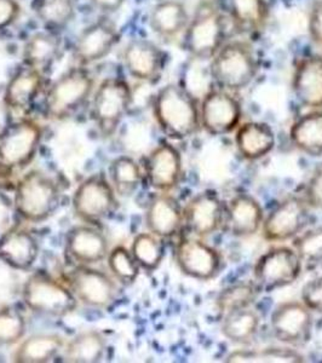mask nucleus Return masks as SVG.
<instances>
[{"mask_svg": "<svg viewBox=\"0 0 322 363\" xmlns=\"http://www.w3.org/2000/svg\"><path fill=\"white\" fill-rule=\"evenodd\" d=\"M153 116L161 131L171 140H188L201 128L198 99L182 84H167L157 91Z\"/></svg>", "mask_w": 322, "mask_h": 363, "instance_id": "nucleus-1", "label": "nucleus"}, {"mask_svg": "<svg viewBox=\"0 0 322 363\" xmlns=\"http://www.w3.org/2000/svg\"><path fill=\"white\" fill-rule=\"evenodd\" d=\"M260 57L246 40H229L210 61V77L216 87L239 92L250 86L260 72Z\"/></svg>", "mask_w": 322, "mask_h": 363, "instance_id": "nucleus-2", "label": "nucleus"}, {"mask_svg": "<svg viewBox=\"0 0 322 363\" xmlns=\"http://www.w3.org/2000/svg\"><path fill=\"white\" fill-rule=\"evenodd\" d=\"M182 37L183 50L190 57L210 62L227 43L224 13L215 4L204 3L190 16Z\"/></svg>", "mask_w": 322, "mask_h": 363, "instance_id": "nucleus-3", "label": "nucleus"}, {"mask_svg": "<svg viewBox=\"0 0 322 363\" xmlns=\"http://www.w3.org/2000/svg\"><path fill=\"white\" fill-rule=\"evenodd\" d=\"M61 203V190L49 174L33 169L17 182L13 207L27 222L40 223L54 215Z\"/></svg>", "mask_w": 322, "mask_h": 363, "instance_id": "nucleus-4", "label": "nucleus"}, {"mask_svg": "<svg viewBox=\"0 0 322 363\" xmlns=\"http://www.w3.org/2000/svg\"><path fill=\"white\" fill-rule=\"evenodd\" d=\"M95 89V79L87 67H73L50 85L44 99V114L51 120H65L78 112Z\"/></svg>", "mask_w": 322, "mask_h": 363, "instance_id": "nucleus-5", "label": "nucleus"}, {"mask_svg": "<svg viewBox=\"0 0 322 363\" xmlns=\"http://www.w3.org/2000/svg\"><path fill=\"white\" fill-rule=\"evenodd\" d=\"M22 299L32 313L49 318L73 314L79 304L67 284L43 272H35L27 279L22 289Z\"/></svg>", "mask_w": 322, "mask_h": 363, "instance_id": "nucleus-6", "label": "nucleus"}, {"mask_svg": "<svg viewBox=\"0 0 322 363\" xmlns=\"http://www.w3.org/2000/svg\"><path fill=\"white\" fill-rule=\"evenodd\" d=\"M133 104V90L125 79L111 77L99 84L92 97L91 118L104 138L116 133Z\"/></svg>", "mask_w": 322, "mask_h": 363, "instance_id": "nucleus-7", "label": "nucleus"}, {"mask_svg": "<svg viewBox=\"0 0 322 363\" xmlns=\"http://www.w3.org/2000/svg\"><path fill=\"white\" fill-rule=\"evenodd\" d=\"M43 140L40 125L20 119L6 125L0 133V172H13L33 160Z\"/></svg>", "mask_w": 322, "mask_h": 363, "instance_id": "nucleus-8", "label": "nucleus"}, {"mask_svg": "<svg viewBox=\"0 0 322 363\" xmlns=\"http://www.w3.org/2000/svg\"><path fill=\"white\" fill-rule=\"evenodd\" d=\"M72 206L79 219L96 224L112 218L119 208V201L111 182L101 174H92L74 190Z\"/></svg>", "mask_w": 322, "mask_h": 363, "instance_id": "nucleus-9", "label": "nucleus"}, {"mask_svg": "<svg viewBox=\"0 0 322 363\" xmlns=\"http://www.w3.org/2000/svg\"><path fill=\"white\" fill-rule=\"evenodd\" d=\"M66 280L77 301L91 309H108L119 297L118 281L92 265H77L67 272Z\"/></svg>", "mask_w": 322, "mask_h": 363, "instance_id": "nucleus-10", "label": "nucleus"}, {"mask_svg": "<svg viewBox=\"0 0 322 363\" xmlns=\"http://www.w3.org/2000/svg\"><path fill=\"white\" fill-rule=\"evenodd\" d=\"M200 124L211 136L235 133L243 119V106L235 92L216 87L204 94L199 102Z\"/></svg>", "mask_w": 322, "mask_h": 363, "instance_id": "nucleus-11", "label": "nucleus"}, {"mask_svg": "<svg viewBox=\"0 0 322 363\" xmlns=\"http://www.w3.org/2000/svg\"><path fill=\"white\" fill-rule=\"evenodd\" d=\"M301 269L303 263L294 248L280 246L260 257L253 268V279L262 292H273L294 284Z\"/></svg>", "mask_w": 322, "mask_h": 363, "instance_id": "nucleus-12", "label": "nucleus"}, {"mask_svg": "<svg viewBox=\"0 0 322 363\" xmlns=\"http://www.w3.org/2000/svg\"><path fill=\"white\" fill-rule=\"evenodd\" d=\"M309 211L303 196H287L265 216L262 224L263 238L272 242L294 240L309 222Z\"/></svg>", "mask_w": 322, "mask_h": 363, "instance_id": "nucleus-13", "label": "nucleus"}, {"mask_svg": "<svg viewBox=\"0 0 322 363\" xmlns=\"http://www.w3.org/2000/svg\"><path fill=\"white\" fill-rule=\"evenodd\" d=\"M174 257L179 270L195 280L215 279L222 269L223 258L217 250L203 238L190 235L178 241Z\"/></svg>", "mask_w": 322, "mask_h": 363, "instance_id": "nucleus-14", "label": "nucleus"}, {"mask_svg": "<svg viewBox=\"0 0 322 363\" xmlns=\"http://www.w3.org/2000/svg\"><path fill=\"white\" fill-rule=\"evenodd\" d=\"M314 327L313 311L303 301L281 303L270 315V330L280 342L303 347L309 342Z\"/></svg>", "mask_w": 322, "mask_h": 363, "instance_id": "nucleus-15", "label": "nucleus"}, {"mask_svg": "<svg viewBox=\"0 0 322 363\" xmlns=\"http://www.w3.org/2000/svg\"><path fill=\"white\" fill-rule=\"evenodd\" d=\"M145 179L157 193H170L177 188L183 174L182 155L170 142H161L145 159Z\"/></svg>", "mask_w": 322, "mask_h": 363, "instance_id": "nucleus-16", "label": "nucleus"}, {"mask_svg": "<svg viewBox=\"0 0 322 363\" xmlns=\"http://www.w3.org/2000/svg\"><path fill=\"white\" fill-rule=\"evenodd\" d=\"M184 225L191 235L207 238L223 225L226 206L219 195L212 190H204L190 199L183 207Z\"/></svg>", "mask_w": 322, "mask_h": 363, "instance_id": "nucleus-17", "label": "nucleus"}, {"mask_svg": "<svg viewBox=\"0 0 322 363\" xmlns=\"http://www.w3.org/2000/svg\"><path fill=\"white\" fill-rule=\"evenodd\" d=\"M128 74L143 83H154L165 69L166 55L160 46L143 38L128 43L123 55Z\"/></svg>", "mask_w": 322, "mask_h": 363, "instance_id": "nucleus-18", "label": "nucleus"}, {"mask_svg": "<svg viewBox=\"0 0 322 363\" xmlns=\"http://www.w3.org/2000/svg\"><path fill=\"white\" fill-rule=\"evenodd\" d=\"M120 35L116 25L111 21L101 20L87 26L79 34L73 49V57L78 66L87 67L101 61L111 54L119 43Z\"/></svg>", "mask_w": 322, "mask_h": 363, "instance_id": "nucleus-19", "label": "nucleus"}, {"mask_svg": "<svg viewBox=\"0 0 322 363\" xmlns=\"http://www.w3.org/2000/svg\"><path fill=\"white\" fill-rule=\"evenodd\" d=\"M109 241L94 224L72 228L66 236V253L77 265L99 264L107 259Z\"/></svg>", "mask_w": 322, "mask_h": 363, "instance_id": "nucleus-20", "label": "nucleus"}, {"mask_svg": "<svg viewBox=\"0 0 322 363\" xmlns=\"http://www.w3.org/2000/svg\"><path fill=\"white\" fill-rule=\"evenodd\" d=\"M292 90L303 107L322 109V55H306L298 60Z\"/></svg>", "mask_w": 322, "mask_h": 363, "instance_id": "nucleus-21", "label": "nucleus"}, {"mask_svg": "<svg viewBox=\"0 0 322 363\" xmlns=\"http://www.w3.org/2000/svg\"><path fill=\"white\" fill-rule=\"evenodd\" d=\"M145 225L148 231L161 239L174 238L184 225L182 205L169 193H159L147 206Z\"/></svg>", "mask_w": 322, "mask_h": 363, "instance_id": "nucleus-22", "label": "nucleus"}, {"mask_svg": "<svg viewBox=\"0 0 322 363\" xmlns=\"http://www.w3.org/2000/svg\"><path fill=\"white\" fill-rule=\"evenodd\" d=\"M39 256L35 236L23 228H13L0 236V260L10 268L27 272Z\"/></svg>", "mask_w": 322, "mask_h": 363, "instance_id": "nucleus-23", "label": "nucleus"}, {"mask_svg": "<svg viewBox=\"0 0 322 363\" xmlns=\"http://www.w3.org/2000/svg\"><path fill=\"white\" fill-rule=\"evenodd\" d=\"M265 220L260 201L252 195L239 193L229 200L226 207V222L233 235L250 238L258 233Z\"/></svg>", "mask_w": 322, "mask_h": 363, "instance_id": "nucleus-24", "label": "nucleus"}, {"mask_svg": "<svg viewBox=\"0 0 322 363\" xmlns=\"http://www.w3.org/2000/svg\"><path fill=\"white\" fill-rule=\"evenodd\" d=\"M44 86V75L40 70L25 66L10 78L4 91L6 107L15 112H27L33 106Z\"/></svg>", "mask_w": 322, "mask_h": 363, "instance_id": "nucleus-25", "label": "nucleus"}, {"mask_svg": "<svg viewBox=\"0 0 322 363\" xmlns=\"http://www.w3.org/2000/svg\"><path fill=\"white\" fill-rule=\"evenodd\" d=\"M235 145L246 160H260L273 152L277 137L273 128L263 121H248L235 131Z\"/></svg>", "mask_w": 322, "mask_h": 363, "instance_id": "nucleus-26", "label": "nucleus"}, {"mask_svg": "<svg viewBox=\"0 0 322 363\" xmlns=\"http://www.w3.org/2000/svg\"><path fill=\"white\" fill-rule=\"evenodd\" d=\"M190 15L181 0H161L149 13V26L162 39H174L184 33Z\"/></svg>", "mask_w": 322, "mask_h": 363, "instance_id": "nucleus-27", "label": "nucleus"}, {"mask_svg": "<svg viewBox=\"0 0 322 363\" xmlns=\"http://www.w3.org/2000/svg\"><path fill=\"white\" fill-rule=\"evenodd\" d=\"M270 11L272 0H228L231 22L243 33H258L265 29Z\"/></svg>", "mask_w": 322, "mask_h": 363, "instance_id": "nucleus-28", "label": "nucleus"}, {"mask_svg": "<svg viewBox=\"0 0 322 363\" xmlns=\"http://www.w3.org/2000/svg\"><path fill=\"white\" fill-rule=\"evenodd\" d=\"M292 145L311 157H322V109H310L289 128Z\"/></svg>", "mask_w": 322, "mask_h": 363, "instance_id": "nucleus-29", "label": "nucleus"}, {"mask_svg": "<svg viewBox=\"0 0 322 363\" xmlns=\"http://www.w3.org/2000/svg\"><path fill=\"white\" fill-rule=\"evenodd\" d=\"M66 340L56 333L30 335L21 340L13 352V361L17 363H48L62 352Z\"/></svg>", "mask_w": 322, "mask_h": 363, "instance_id": "nucleus-30", "label": "nucleus"}, {"mask_svg": "<svg viewBox=\"0 0 322 363\" xmlns=\"http://www.w3.org/2000/svg\"><path fill=\"white\" fill-rule=\"evenodd\" d=\"M107 351V340L99 330H85L70 339L63 349L65 361L70 363H97Z\"/></svg>", "mask_w": 322, "mask_h": 363, "instance_id": "nucleus-31", "label": "nucleus"}, {"mask_svg": "<svg viewBox=\"0 0 322 363\" xmlns=\"http://www.w3.org/2000/svg\"><path fill=\"white\" fill-rule=\"evenodd\" d=\"M260 328V315L250 306L223 315L221 332L233 344L248 345L256 338Z\"/></svg>", "mask_w": 322, "mask_h": 363, "instance_id": "nucleus-32", "label": "nucleus"}, {"mask_svg": "<svg viewBox=\"0 0 322 363\" xmlns=\"http://www.w3.org/2000/svg\"><path fill=\"white\" fill-rule=\"evenodd\" d=\"M60 51L61 40L56 34L39 32L30 35L26 42L22 58L25 66L43 72L57 60Z\"/></svg>", "mask_w": 322, "mask_h": 363, "instance_id": "nucleus-33", "label": "nucleus"}, {"mask_svg": "<svg viewBox=\"0 0 322 363\" xmlns=\"http://www.w3.org/2000/svg\"><path fill=\"white\" fill-rule=\"evenodd\" d=\"M145 174L133 157L121 155L111 162L109 182L120 198H130L136 193Z\"/></svg>", "mask_w": 322, "mask_h": 363, "instance_id": "nucleus-34", "label": "nucleus"}, {"mask_svg": "<svg viewBox=\"0 0 322 363\" xmlns=\"http://www.w3.org/2000/svg\"><path fill=\"white\" fill-rule=\"evenodd\" d=\"M79 0H34L38 20L49 29H62L74 20Z\"/></svg>", "mask_w": 322, "mask_h": 363, "instance_id": "nucleus-35", "label": "nucleus"}, {"mask_svg": "<svg viewBox=\"0 0 322 363\" xmlns=\"http://www.w3.org/2000/svg\"><path fill=\"white\" fill-rule=\"evenodd\" d=\"M130 251L135 257L140 269L154 272L160 267L165 257L164 239L154 235L153 233H140L135 236Z\"/></svg>", "mask_w": 322, "mask_h": 363, "instance_id": "nucleus-36", "label": "nucleus"}, {"mask_svg": "<svg viewBox=\"0 0 322 363\" xmlns=\"http://www.w3.org/2000/svg\"><path fill=\"white\" fill-rule=\"evenodd\" d=\"M260 291L256 282H238L221 291L216 304L222 315L229 314L235 310L250 308L258 299Z\"/></svg>", "mask_w": 322, "mask_h": 363, "instance_id": "nucleus-37", "label": "nucleus"}, {"mask_svg": "<svg viewBox=\"0 0 322 363\" xmlns=\"http://www.w3.org/2000/svg\"><path fill=\"white\" fill-rule=\"evenodd\" d=\"M227 362L246 363H299L304 357L298 351L289 347H268L263 350H239L226 359Z\"/></svg>", "mask_w": 322, "mask_h": 363, "instance_id": "nucleus-38", "label": "nucleus"}, {"mask_svg": "<svg viewBox=\"0 0 322 363\" xmlns=\"http://www.w3.org/2000/svg\"><path fill=\"white\" fill-rule=\"evenodd\" d=\"M108 268L120 285L130 286L140 277V267L131 251L124 246H116L108 253Z\"/></svg>", "mask_w": 322, "mask_h": 363, "instance_id": "nucleus-39", "label": "nucleus"}, {"mask_svg": "<svg viewBox=\"0 0 322 363\" xmlns=\"http://www.w3.org/2000/svg\"><path fill=\"white\" fill-rule=\"evenodd\" d=\"M27 322L20 310L6 306L0 309V347H11L21 342Z\"/></svg>", "mask_w": 322, "mask_h": 363, "instance_id": "nucleus-40", "label": "nucleus"}, {"mask_svg": "<svg viewBox=\"0 0 322 363\" xmlns=\"http://www.w3.org/2000/svg\"><path fill=\"white\" fill-rule=\"evenodd\" d=\"M294 250L303 264L322 263V227L313 228L294 239Z\"/></svg>", "mask_w": 322, "mask_h": 363, "instance_id": "nucleus-41", "label": "nucleus"}, {"mask_svg": "<svg viewBox=\"0 0 322 363\" xmlns=\"http://www.w3.org/2000/svg\"><path fill=\"white\" fill-rule=\"evenodd\" d=\"M301 301L313 313L322 314V277L306 282L301 289Z\"/></svg>", "mask_w": 322, "mask_h": 363, "instance_id": "nucleus-42", "label": "nucleus"}, {"mask_svg": "<svg viewBox=\"0 0 322 363\" xmlns=\"http://www.w3.org/2000/svg\"><path fill=\"white\" fill-rule=\"evenodd\" d=\"M303 198L306 199L310 210H322V167L309 178Z\"/></svg>", "mask_w": 322, "mask_h": 363, "instance_id": "nucleus-43", "label": "nucleus"}, {"mask_svg": "<svg viewBox=\"0 0 322 363\" xmlns=\"http://www.w3.org/2000/svg\"><path fill=\"white\" fill-rule=\"evenodd\" d=\"M308 32L315 45L322 50V0H316L310 9Z\"/></svg>", "mask_w": 322, "mask_h": 363, "instance_id": "nucleus-44", "label": "nucleus"}, {"mask_svg": "<svg viewBox=\"0 0 322 363\" xmlns=\"http://www.w3.org/2000/svg\"><path fill=\"white\" fill-rule=\"evenodd\" d=\"M20 13L21 6L17 0H0V30L15 23Z\"/></svg>", "mask_w": 322, "mask_h": 363, "instance_id": "nucleus-45", "label": "nucleus"}, {"mask_svg": "<svg viewBox=\"0 0 322 363\" xmlns=\"http://www.w3.org/2000/svg\"><path fill=\"white\" fill-rule=\"evenodd\" d=\"M126 0H90L92 6L104 13H116Z\"/></svg>", "mask_w": 322, "mask_h": 363, "instance_id": "nucleus-46", "label": "nucleus"}]
</instances>
